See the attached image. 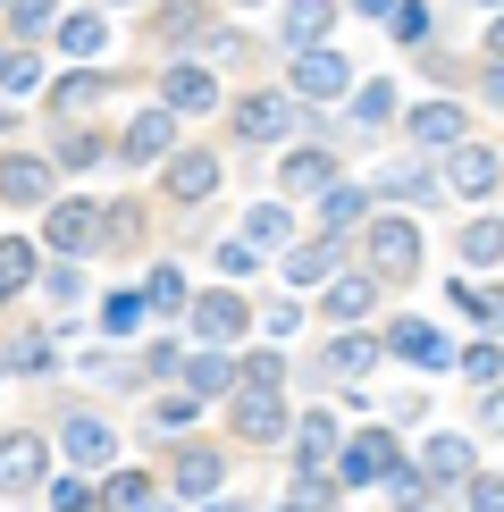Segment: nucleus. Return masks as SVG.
I'll return each mask as SVG.
<instances>
[{
	"mask_svg": "<svg viewBox=\"0 0 504 512\" xmlns=\"http://www.w3.org/2000/svg\"><path fill=\"white\" fill-rule=\"evenodd\" d=\"M362 244H370V269H378V277H404V286L420 277V227H412V219H370Z\"/></svg>",
	"mask_w": 504,
	"mask_h": 512,
	"instance_id": "f257e3e1",
	"label": "nucleus"
},
{
	"mask_svg": "<svg viewBox=\"0 0 504 512\" xmlns=\"http://www.w3.org/2000/svg\"><path fill=\"white\" fill-rule=\"evenodd\" d=\"M42 236H51L59 261H76V252L101 244V202H51V219H42Z\"/></svg>",
	"mask_w": 504,
	"mask_h": 512,
	"instance_id": "f03ea898",
	"label": "nucleus"
},
{
	"mask_svg": "<svg viewBox=\"0 0 504 512\" xmlns=\"http://www.w3.org/2000/svg\"><path fill=\"white\" fill-rule=\"evenodd\" d=\"M210 101H219V76L194 68V59H177V68L160 76V110H168V118H202Z\"/></svg>",
	"mask_w": 504,
	"mask_h": 512,
	"instance_id": "7ed1b4c3",
	"label": "nucleus"
},
{
	"mask_svg": "<svg viewBox=\"0 0 504 512\" xmlns=\"http://www.w3.org/2000/svg\"><path fill=\"white\" fill-rule=\"evenodd\" d=\"M294 93H303V101H345L353 93L345 51H328V42H320V51H303V59H294Z\"/></svg>",
	"mask_w": 504,
	"mask_h": 512,
	"instance_id": "20e7f679",
	"label": "nucleus"
},
{
	"mask_svg": "<svg viewBox=\"0 0 504 512\" xmlns=\"http://www.w3.org/2000/svg\"><path fill=\"white\" fill-rule=\"evenodd\" d=\"M236 437H252V445H278V437H286L278 387H236Z\"/></svg>",
	"mask_w": 504,
	"mask_h": 512,
	"instance_id": "39448f33",
	"label": "nucleus"
},
{
	"mask_svg": "<svg viewBox=\"0 0 504 512\" xmlns=\"http://www.w3.org/2000/svg\"><path fill=\"white\" fill-rule=\"evenodd\" d=\"M42 471H51V445H42V437H0V496L42 487Z\"/></svg>",
	"mask_w": 504,
	"mask_h": 512,
	"instance_id": "423d86ee",
	"label": "nucleus"
},
{
	"mask_svg": "<svg viewBox=\"0 0 504 512\" xmlns=\"http://www.w3.org/2000/svg\"><path fill=\"white\" fill-rule=\"evenodd\" d=\"M236 135H244V143H286V135H294V101H278V93L236 101Z\"/></svg>",
	"mask_w": 504,
	"mask_h": 512,
	"instance_id": "0eeeda50",
	"label": "nucleus"
},
{
	"mask_svg": "<svg viewBox=\"0 0 504 512\" xmlns=\"http://www.w3.org/2000/svg\"><path fill=\"white\" fill-rule=\"evenodd\" d=\"M278 34L294 42V51H320V42L336 34V0H286V9H278Z\"/></svg>",
	"mask_w": 504,
	"mask_h": 512,
	"instance_id": "6e6552de",
	"label": "nucleus"
},
{
	"mask_svg": "<svg viewBox=\"0 0 504 512\" xmlns=\"http://www.w3.org/2000/svg\"><path fill=\"white\" fill-rule=\"evenodd\" d=\"M0 202H17V210L51 202V168H42L34 152H9V160H0Z\"/></svg>",
	"mask_w": 504,
	"mask_h": 512,
	"instance_id": "1a4fd4ad",
	"label": "nucleus"
},
{
	"mask_svg": "<svg viewBox=\"0 0 504 512\" xmlns=\"http://www.w3.org/2000/svg\"><path fill=\"white\" fill-rule=\"evenodd\" d=\"M446 185H454V194H471V202H488L496 194V152H488V143H462V152L446 160Z\"/></svg>",
	"mask_w": 504,
	"mask_h": 512,
	"instance_id": "9d476101",
	"label": "nucleus"
},
{
	"mask_svg": "<svg viewBox=\"0 0 504 512\" xmlns=\"http://www.w3.org/2000/svg\"><path fill=\"white\" fill-rule=\"evenodd\" d=\"M168 194L177 202H210L219 194V160L210 152H168Z\"/></svg>",
	"mask_w": 504,
	"mask_h": 512,
	"instance_id": "9b49d317",
	"label": "nucleus"
},
{
	"mask_svg": "<svg viewBox=\"0 0 504 512\" xmlns=\"http://www.w3.org/2000/svg\"><path fill=\"white\" fill-rule=\"evenodd\" d=\"M395 462H404V454H395V437H378V429H362V437L345 445V462H336V479H387Z\"/></svg>",
	"mask_w": 504,
	"mask_h": 512,
	"instance_id": "f8f14e48",
	"label": "nucleus"
},
{
	"mask_svg": "<svg viewBox=\"0 0 504 512\" xmlns=\"http://www.w3.org/2000/svg\"><path fill=\"white\" fill-rule=\"evenodd\" d=\"M462 126H471V118H462L454 101H420V110L404 118V135H412V143H429V152H446V143H462Z\"/></svg>",
	"mask_w": 504,
	"mask_h": 512,
	"instance_id": "ddd939ff",
	"label": "nucleus"
},
{
	"mask_svg": "<svg viewBox=\"0 0 504 512\" xmlns=\"http://www.w3.org/2000/svg\"><path fill=\"white\" fill-rule=\"evenodd\" d=\"M168 143H177V118H168V110H143V118L118 135V152H126V160H168Z\"/></svg>",
	"mask_w": 504,
	"mask_h": 512,
	"instance_id": "4468645a",
	"label": "nucleus"
},
{
	"mask_svg": "<svg viewBox=\"0 0 504 512\" xmlns=\"http://www.w3.org/2000/svg\"><path fill=\"white\" fill-rule=\"evenodd\" d=\"M244 294H202L194 303V328H202V345H227V336H244Z\"/></svg>",
	"mask_w": 504,
	"mask_h": 512,
	"instance_id": "2eb2a0df",
	"label": "nucleus"
},
{
	"mask_svg": "<svg viewBox=\"0 0 504 512\" xmlns=\"http://www.w3.org/2000/svg\"><path fill=\"white\" fill-rule=\"evenodd\" d=\"M387 353H404V361H420V370H446V336H437L429 319H395Z\"/></svg>",
	"mask_w": 504,
	"mask_h": 512,
	"instance_id": "dca6fc26",
	"label": "nucleus"
},
{
	"mask_svg": "<svg viewBox=\"0 0 504 512\" xmlns=\"http://www.w3.org/2000/svg\"><path fill=\"white\" fill-rule=\"evenodd\" d=\"M370 303H378V277H336L320 311L336 319V328H353V319H370Z\"/></svg>",
	"mask_w": 504,
	"mask_h": 512,
	"instance_id": "f3484780",
	"label": "nucleus"
},
{
	"mask_svg": "<svg viewBox=\"0 0 504 512\" xmlns=\"http://www.w3.org/2000/svg\"><path fill=\"white\" fill-rule=\"evenodd\" d=\"M110 454H118V437L101 429L93 412H76V420H68V462H84V471H101Z\"/></svg>",
	"mask_w": 504,
	"mask_h": 512,
	"instance_id": "a211bd4d",
	"label": "nucleus"
},
{
	"mask_svg": "<svg viewBox=\"0 0 504 512\" xmlns=\"http://www.w3.org/2000/svg\"><path fill=\"white\" fill-rule=\"evenodd\" d=\"M177 370H185V395H194V403H202V395H227V387H236V361H219L210 345H202L194 361H177Z\"/></svg>",
	"mask_w": 504,
	"mask_h": 512,
	"instance_id": "6ab92c4d",
	"label": "nucleus"
},
{
	"mask_svg": "<svg viewBox=\"0 0 504 512\" xmlns=\"http://www.w3.org/2000/svg\"><path fill=\"white\" fill-rule=\"evenodd\" d=\"M328 370H336V378H362V370H378V336H362V328L328 336Z\"/></svg>",
	"mask_w": 504,
	"mask_h": 512,
	"instance_id": "aec40b11",
	"label": "nucleus"
},
{
	"mask_svg": "<svg viewBox=\"0 0 504 512\" xmlns=\"http://www.w3.org/2000/svg\"><path fill=\"white\" fill-rule=\"evenodd\" d=\"M294 454H303V471H328V462H336V420L311 412L303 429H294Z\"/></svg>",
	"mask_w": 504,
	"mask_h": 512,
	"instance_id": "412c9836",
	"label": "nucleus"
},
{
	"mask_svg": "<svg viewBox=\"0 0 504 512\" xmlns=\"http://www.w3.org/2000/svg\"><path fill=\"white\" fill-rule=\"evenodd\" d=\"M26 286H34V244L26 236H0V303L26 294Z\"/></svg>",
	"mask_w": 504,
	"mask_h": 512,
	"instance_id": "4be33fe9",
	"label": "nucleus"
},
{
	"mask_svg": "<svg viewBox=\"0 0 504 512\" xmlns=\"http://www.w3.org/2000/svg\"><path fill=\"white\" fill-rule=\"evenodd\" d=\"M336 185V160L328 152H294L286 160V194H328Z\"/></svg>",
	"mask_w": 504,
	"mask_h": 512,
	"instance_id": "5701e85b",
	"label": "nucleus"
},
{
	"mask_svg": "<svg viewBox=\"0 0 504 512\" xmlns=\"http://www.w3.org/2000/svg\"><path fill=\"white\" fill-rule=\"evenodd\" d=\"M177 487L185 496H210V487H219V454H210V445H185L177 454Z\"/></svg>",
	"mask_w": 504,
	"mask_h": 512,
	"instance_id": "b1692460",
	"label": "nucleus"
},
{
	"mask_svg": "<svg viewBox=\"0 0 504 512\" xmlns=\"http://www.w3.org/2000/svg\"><path fill=\"white\" fill-rule=\"evenodd\" d=\"M101 42H110V26H101V17H93V9H76V17H68V26H59V51H68V59H93V51H101Z\"/></svg>",
	"mask_w": 504,
	"mask_h": 512,
	"instance_id": "393cba45",
	"label": "nucleus"
},
{
	"mask_svg": "<svg viewBox=\"0 0 504 512\" xmlns=\"http://www.w3.org/2000/svg\"><path fill=\"white\" fill-rule=\"evenodd\" d=\"M362 185H328V194H320V219H328V236H336V227H362Z\"/></svg>",
	"mask_w": 504,
	"mask_h": 512,
	"instance_id": "a878e982",
	"label": "nucleus"
},
{
	"mask_svg": "<svg viewBox=\"0 0 504 512\" xmlns=\"http://www.w3.org/2000/svg\"><path fill=\"white\" fill-rule=\"evenodd\" d=\"M429 479H471V445H462V437H429Z\"/></svg>",
	"mask_w": 504,
	"mask_h": 512,
	"instance_id": "bb28decb",
	"label": "nucleus"
},
{
	"mask_svg": "<svg viewBox=\"0 0 504 512\" xmlns=\"http://www.w3.org/2000/svg\"><path fill=\"white\" fill-rule=\"evenodd\" d=\"M93 504H101V512H135V504H152V479H143V471H118Z\"/></svg>",
	"mask_w": 504,
	"mask_h": 512,
	"instance_id": "cd10ccee",
	"label": "nucleus"
},
{
	"mask_svg": "<svg viewBox=\"0 0 504 512\" xmlns=\"http://www.w3.org/2000/svg\"><path fill=\"white\" fill-rule=\"evenodd\" d=\"M34 84H42L34 51H26V42H9V51H0V93H34Z\"/></svg>",
	"mask_w": 504,
	"mask_h": 512,
	"instance_id": "c85d7f7f",
	"label": "nucleus"
},
{
	"mask_svg": "<svg viewBox=\"0 0 504 512\" xmlns=\"http://www.w3.org/2000/svg\"><path fill=\"white\" fill-rule=\"evenodd\" d=\"M244 236H252V252L286 244V236H294V227H286V202H261V210H252V219H244Z\"/></svg>",
	"mask_w": 504,
	"mask_h": 512,
	"instance_id": "c756f323",
	"label": "nucleus"
},
{
	"mask_svg": "<svg viewBox=\"0 0 504 512\" xmlns=\"http://www.w3.org/2000/svg\"><path fill=\"white\" fill-rule=\"evenodd\" d=\"M143 311H185V277L168 269V261H160L152 277H143Z\"/></svg>",
	"mask_w": 504,
	"mask_h": 512,
	"instance_id": "7c9ffc66",
	"label": "nucleus"
},
{
	"mask_svg": "<svg viewBox=\"0 0 504 512\" xmlns=\"http://www.w3.org/2000/svg\"><path fill=\"white\" fill-rule=\"evenodd\" d=\"M336 269V244H294L286 252V277H294V286H311V277H328Z\"/></svg>",
	"mask_w": 504,
	"mask_h": 512,
	"instance_id": "2f4dec72",
	"label": "nucleus"
},
{
	"mask_svg": "<svg viewBox=\"0 0 504 512\" xmlns=\"http://www.w3.org/2000/svg\"><path fill=\"white\" fill-rule=\"evenodd\" d=\"M59 160H68V168H93V160H101V135H93V126H59Z\"/></svg>",
	"mask_w": 504,
	"mask_h": 512,
	"instance_id": "473e14b6",
	"label": "nucleus"
},
{
	"mask_svg": "<svg viewBox=\"0 0 504 512\" xmlns=\"http://www.w3.org/2000/svg\"><path fill=\"white\" fill-rule=\"evenodd\" d=\"M387 26H395V42H412V51H420V42H429V9H420V0H395Z\"/></svg>",
	"mask_w": 504,
	"mask_h": 512,
	"instance_id": "72a5a7b5",
	"label": "nucleus"
},
{
	"mask_svg": "<svg viewBox=\"0 0 504 512\" xmlns=\"http://www.w3.org/2000/svg\"><path fill=\"white\" fill-rule=\"evenodd\" d=\"M278 378H286L278 345H269V353H252V361H236V387H278Z\"/></svg>",
	"mask_w": 504,
	"mask_h": 512,
	"instance_id": "f704fd0d",
	"label": "nucleus"
},
{
	"mask_svg": "<svg viewBox=\"0 0 504 512\" xmlns=\"http://www.w3.org/2000/svg\"><path fill=\"white\" fill-rule=\"evenodd\" d=\"M101 93H110L101 76H59V93H51V101H59V110H93Z\"/></svg>",
	"mask_w": 504,
	"mask_h": 512,
	"instance_id": "c9c22d12",
	"label": "nucleus"
},
{
	"mask_svg": "<svg viewBox=\"0 0 504 512\" xmlns=\"http://www.w3.org/2000/svg\"><path fill=\"white\" fill-rule=\"evenodd\" d=\"M454 303H462V319H471V328H496V294H488V286H471V277H462Z\"/></svg>",
	"mask_w": 504,
	"mask_h": 512,
	"instance_id": "e433bc0d",
	"label": "nucleus"
},
{
	"mask_svg": "<svg viewBox=\"0 0 504 512\" xmlns=\"http://www.w3.org/2000/svg\"><path fill=\"white\" fill-rule=\"evenodd\" d=\"M101 328H110V336H135V328H143V303H135V286H126V294H110V311H101Z\"/></svg>",
	"mask_w": 504,
	"mask_h": 512,
	"instance_id": "4c0bfd02",
	"label": "nucleus"
},
{
	"mask_svg": "<svg viewBox=\"0 0 504 512\" xmlns=\"http://www.w3.org/2000/svg\"><path fill=\"white\" fill-rule=\"evenodd\" d=\"M160 26H168V42H194L202 9H194V0H168V9H160ZM202 34H210V26H202Z\"/></svg>",
	"mask_w": 504,
	"mask_h": 512,
	"instance_id": "58836bf2",
	"label": "nucleus"
},
{
	"mask_svg": "<svg viewBox=\"0 0 504 512\" xmlns=\"http://www.w3.org/2000/svg\"><path fill=\"white\" fill-rule=\"evenodd\" d=\"M126 236H143V219H135V202H110L101 210V244H126Z\"/></svg>",
	"mask_w": 504,
	"mask_h": 512,
	"instance_id": "ea45409f",
	"label": "nucleus"
},
{
	"mask_svg": "<svg viewBox=\"0 0 504 512\" xmlns=\"http://www.w3.org/2000/svg\"><path fill=\"white\" fill-rule=\"evenodd\" d=\"M9 370H51V336H17V345H9Z\"/></svg>",
	"mask_w": 504,
	"mask_h": 512,
	"instance_id": "a19ab883",
	"label": "nucleus"
},
{
	"mask_svg": "<svg viewBox=\"0 0 504 512\" xmlns=\"http://www.w3.org/2000/svg\"><path fill=\"white\" fill-rule=\"evenodd\" d=\"M387 110H395V84H362V93H353V118L362 126H378Z\"/></svg>",
	"mask_w": 504,
	"mask_h": 512,
	"instance_id": "79ce46f5",
	"label": "nucleus"
},
{
	"mask_svg": "<svg viewBox=\"0 0 504 512\" xmlns=\"http://www.w3.org/2000/svg\"><path fill=\"white\" fill-rule=\"evenodd\" d=\"M387 194H395V202H437V177H420V168H395Z\"/></svg>",
	"mask_w": 504,
	"mask_h": 512,
	"instance_id": "37998d69",
	"label": "nucleus"
},
{
	"mask_svg": "<svg viewBox=\"0 0 504 512\" xmlns=\"http://www.w3.org/2000/svg\"><path fill=\"white\" fill-rule=\"evenodd\" d=\"M462 261H471V269H496V219H479L471 236H462Z\"/></svg>",
	"mask_w": 504,
	"mask_h": 512,
	"instance_id": "c03bdc74",
	"label": "nucleus"
},
{
	"mask_svg": "<svg viewBox=\"0 0 504 512\" xmlns=\"http://www.w3.org/2000/svg\"><path fill=\"white\" fill-rule=\"evenodd\" d=\"M328 504H336L328 471H303V487H294V512H328Z\"/></svg>",
	"mask_w": 504,
	"mask_h": 512,
	"instance_id": "a18cd8bd",
	"label": "nucleus"
},
{
	"mask_svg": "<svg viewBox=\"0 0 504 512\" xmlns=\"http://www.w3.org/2000/svg\"><path fill=\"white\" fill-rule=\"evenodd\" d=\"M42 286H51V303H84V269H76V261H59Z\"/></svg>",
	"mask_w": 504,
	"mask_h": 512,
	"instance_id": "49530a36",
	"label": "nucleus"
},
{
	"mask_svg": "<svg viewBox=\"0 0 504 512\" xmlns=\"http://www.w3.org/2000/svg\"><path fill=\"white\" fill-rule=\"evenodd\" d=\"M387 496H395V504H429V479H420V471H404V462H395V471H387Z\"/></svg>",
	"mask_w": 504,
	"mask_h": 512,
	"instance_id": "de8ad7c7",
	"label": "nucleus"
},
{
	"mask_svg": "<svg viewBox=\"0 0 504 512\" xmlns=\"http://www.w3.org/2000/svg\"><path fill=\"white\" fill-rule=\"evenodd\" d=\"M51 512H101V504H93V487H84V479H59L51 487Z\"/></svg>",
	"mask_w": 504,
	"mask_h": 512,
	"instance_id": "09e8293b",
	"label": "nucleus"
},
{
	"mask_svg": "<svg viewBox=\"0 0 504 512\" xmlns=\"http://www.w3.org/2000/svg\"><path fill=\"white\" fill-rule=\"evenodd\" d=\"M462 370H471V378H479V387H496V370H504V361H496V345H488V336H479V345H471V353H462Z\"/></svg>",
	"mask_w": 504,
	"mask_h": 512,
	"instance_id": "8fccbe9b",
	"label": "nucleus"
},
{
	"mask_svg": "<svg viewBox=\"0 0 504 512\" xmlns=\"http://www.w3.org/2000/svg\"><path fill=\"white\" fill-rule=\"evenodd\" d=\"M0 9H9V26H17V34H34L42 17H51V0H0Z\"/></svg>",
	"mask_w": 504,
	"mask_h": 512,
	"instance_id": "3c124183",
	"label": "nucleus"
},
{
	"mask_svg": "<svg viewBox=\"0 0 504 512\" xmlns=\"http://www.w3.org/2000/svg\"><path fill=\"white\" fill-rule=\"evenodd\" d=\"M160 370H177V345H143V370L135 378H160Z\"/></svg>",
	"mask_w": 504,
	"mask_h": 512,
	"instance_id": "603ef678",
	"label": "nucleus"
},
{
	"mask_svg": "<svg viewBox=\"0 0 504 512\" xmlns=\"http://www.w3.org/2000/svg\"><path fill=\"white\" fill-rule=\"evenodd\" d=\"M471 512H496V479H488V471L471 479Z\"/></svg>",
	"mask_w": 504,
	"mask_h": 512,
	"instance_id": "864d4df0",
	"label": "nucleus"
},
{
	"mask_svg": "<svg viewBox=\"0 0 504 512\" xmlns=\"http://www.w3.org/2000/svg\"><path fill=\"white\" fill-rule=\"evenodd\" d=\"M353 9H362V17H387V9H395V0H353Z\"/></svg>",
	"mask_w": 504,
	"mask_h": 512,
	"instance_id": "5fc2aeb1",
	"label": "nucleus"
},
{
	"mask_svg": "<svg viewBox=\"0 0 504 512\" xmlns=\"http://www.w3.org/2000/svg\"><path fill=\"white\" fill-rule=\"evenodd\" d=\"M210 512H244V504H210Z\"/></svg>",
	"mask_w": 504,
	"mask_h": 512,
	"instance_id": "6e6d98bb",
	"label": "nucleus"
},
{
	"mask_svg": "<svg viewBox=\"0 0 504 512\" xmlns=\"http://www.w3.org/2000/svg\"><path fill=\"white\" fill-rule=\"evenodd\" d=\"M479 9H496V0H479Z\"/></svg>",
	"mask_w": 504,
	"mask_h": 512,
	"instance_id": "4d7b16f0",
	"label": "nucleus"
},
{
	"mask_svg": "<svg viewBox=\"0 0 504 512\" xmlns=\"http://www.w3.org/2000/svg\"><path fill=\"white\" fill-rule=\"evenodd\" d=\"M286 512H294V504H286Z\"/></svg>",
	"mask_w": 504,
	"mask_h": 512,
	"instance_id": "13d9d810",
	"label": "nucleus"
}]
</instances>
